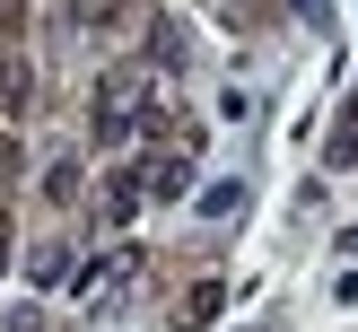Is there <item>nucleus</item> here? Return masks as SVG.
<instances>
[{"mask_svg": "<svg viewBox=\"0 0 358 332\" xmlns=\"http://www.w3.org/2000/svg\"><path fill=\"white\" fill-rule=\"evenodd\" d=\"M131 105H140V87H131V79H105V87H96V131H105V140H122V131H131Z\"/></svg>", "mask_w": 358, "mask_h": 332, "instance_id": "obj_1", "label": "nucleus"}, {"mask_svg": "<svg viewBox=\"0 0 358 332\" xmlns=\"http://www.w3.org/2000/svg\"><path fill=\"white\" fill-rule=\"evenodd\" d=\"M184 157H157V166H149V201H175V192H184Z\"/></svg>", "mask_w": 358, "mask_h": 332, "instance_id": "obj_2", "label": "nucleus"}]
</instances>
